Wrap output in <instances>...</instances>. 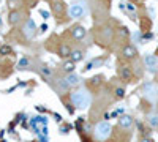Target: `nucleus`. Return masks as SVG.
Segmentation results:
<instances>
[{"label": "nucleus", "instance_id": "9d476101", "mask_svg": "<svg viewBox=\"0 0 158 142\" xmlns=\"http://www.w3.org/2000/svg\"><path fill=\"white\" fill-rule=\"evenodd\" d=\"M54 82H51L52 84V87L56 88V92L59 93V95H65V93H68L70 92V85H68V82H67V79L65 77H56V79H52Z\"/></svg>", "mask_w": 158, "mask_h": 142}, {"label": "nucleus", "instance_id": "1a4fd4ad", "mask_svg": "<svg viewBox=\"0 0 158 142\" xmlns=\"http://www.w3.org/2000/svg\"><path fill=\"white\" fill-rule=\"evenodd\" d=\"M117 74H118V77H120V81H123L127 84L131 82V79H133V70H131V67H128V65H123V63H118Z\"/></svg>", "mask_w": 158, "mask_h": 142}, {"label": "nucleus", "instance_id": "5701e85b", "mask_svg": "<svg viewBox=\"0 0 158 142\" xmlns=\"http://www.w3.org/2000/svg\"><path fill=\"white\" fill-rule=\"evenodd\" d=\"M13 54V47L10 44H0V55L2 57H6V55H11Z\"/></svg>", "mask_w": 158, "mask_h": 142}, {"label": "nucleus", "instance_id": "393cba45", "mask_svg": "<svg viewBox=\"0 0 158 142\" xmlns=\"http://www.w3.org/2000/svg\"><path fill=\"white\" fill-rule=\"evenodd\" d=\"M114 98L115 99H123L125 98V87H115L114 88Z\"/></svg>", "mask_w": 158, "mask_h": 142}, {"label": "nucleus", "instance_id": "f3484780", "mask_svg": "<svg viewBox=\"0 0 158 142\" xmlns=\"http://www.w3.org/2000/svg\"><path fill=\"white\" fill-rule=\"evenodd\" d=\"M104 84V76L103 74H97V76H94V77H90L89 79V82H87V85L90 87V88H100L101 85Z\"/></svg>", "mask_w": 158, "mask_h": 142}, {"label": "nucleus", "instance_id": "f8f14e48", "mask_svg": "<svg viewBox=\"0 0 158 142\" xmlns=\"http://www.w3.org/2000/svg\"><path fill=\"white\" fill-rule=\"evenodd\" d=\"M70 35H71V38H73L74 41H82L84 38L87 36V30H85L84 25H81V24H74L73 27L70 29Z\"/></svg>", "mask_w": 158, "mask_h": 142}, {"label": "nucleus", "instance_id": "473e14b6", "mask_svg": "<svg viewBox=\"0 0 158 142\" xmlns=\"http://www.w3.org/2000/svg\"><path fill=\"white\" fill-rule=\"evenodd\" d=\"M8 2H18V0H8Z\"/></svg>", "mask_w": 158, "mask_h": 142}, {"label": "nucleus", "instance_id": "6e6552de", "mask_svg": "<svg viewBox=\"0 0 158 142\" xmlns=\"http://www.w3.org/2000/svg\"><path fill=\"white\" fill-rule=\"evenodd\" d=\"M21 33L24 35V38L27 41H30L32 38H35V35H36V24H35V21L30 19V18L25 19L22 22V25H21Z\"/></svg>", "mask_w": 158, "mask_h": 142}, {"label": "nucleus", "instance_id": "c85d7f7f", "mask_svg": "<svg viewBox=\"0 0 158 142\" xmlns=\"http://www.w3.org/2000/svg\"><path fill=\"white\" fill-rule=\"evenodd\" d=\"M40 14L43 16V19H48V18H49V13H48V11H44V10H40Z\"/></svg>", "mask_w": 158, "mask_h": 142}, {"label": "nucleus", "instance_id": "2f4dec72", "mask_svg": "<svg viewBox=\"0 0 158 142\" xmlns=\"http://www.w3.org/2000/svg\"><path fill=\"white\" fill-rule=\"evenodd\" d=\"M130 2H131V3H136V2H138V0H130Z\"/></svg>", "mask_w": 158, "mask_h": 142}, {"label": "nucleus", "instance_id": "a211bd4d", "mask_svg": "<svg viewBox=\"0 0 158 142\" xmlns=\"http://www.w3.org/2000/svg\"><path fill=\"white\" fill-rule=\"evenodd\" d=\"M74 68H76V62H73L71 59H67V60L62 63L60 71L63 74H71V73H74Z\"/></svg>", "mask_w": 158, "mask_h": 142}, {"label": "nucleus", "instance_id": "20e7f679", "mask_svg": "<svg viewBox=\"0 0 158 142\" xmlns=\"http://www.w3.org/2000/svg\"><path fill=\"white\" fill-rule=\"evenodd\" d=\"M51 13L54 14L56 21L59 24H62L70 16V8L63 0H51Z\"/></svg>", "mask_w": 158, "mask_h": 142}, {"label": "nucleus", "instance_id": "dca6fc26", "mask_svg": "<svg viewBox=\"0 0 158 142\" xmlns=\"http://www.w3.org/2000/svg\"><path fill=\"white\" fill-rule=\"evenodd\" d=\"M118 123V128H122V130H130V128H133V117L131 115H120L117 120Z\"/></svg>", "mask_w": 158, "mask_h": 142}, {"label": "nucleus", "instance_id": "412c9836", "mask_svg": "<svg viewBox=\"0 0 158 142\" xmlns=\"http://www.w3.org/2000/svg\"><path fill=\"white\" fill-rule=\"evenodd\" d=\"M104 63V59L103 57H98V59H94V60H90L87 65H85V68H84V71H89V70H92V68H97V67H101Z\"/></svg>", "mask_w": 158, "mask_h": 142}, {"label": "nucleus", "instance_id": "c756f323", "mask_svg": "<svg viewBox=\"0 0 158 142\" xmlns=\"http://www.w3.org/2000/svg\"><path fill=\"white\" fill-rule=\"evenodd\" d=\"M139 142H153V140H152L150 137H142V139H141Z\"/></svg>", "mask_w": 158, "mask_h": 142}, {"label": "nucleus", "instance_id": "4468645a", "mask_svg": "<svg viewBox=\"0 0 158 142\" xmlns=\"http://www.w3.org/2000/svg\"><path fill=\"white\" fill-rule=\"evenodd\" d=\"M144 67H146L149 71H156L158 70V57L153 54H146L144 55Z\"/></svg>", "mask_w": 158, "mask_h": 142}, {"label": "nucleus", "instance_id": "a878e982", "mask_svg": "<svg viewBox=\"0 0 158 142\" xmlns=\"http://www.w3.org/2000/svg\"><path fill=\"white\" fill-rule=\"evenodd\" d=\"M40 68H41V70H40V73H41L43 76H46V79H49V82H51V77H52V71L46 67V65H41V67H40Z\"/></svg>", "mask_w": 158, "mask_h": 142}, {"label": "nucleus", "instance_id": "b1692460", "mask_svg": "<svg viewBox=\"0 0 158 142\" xmlns=\"http://www.w3.org/2000/svg\"><path fill=\"white\" fill-rule=\"evenodd\" d=\"M128 14H130V19H136V6H135V3H127V10H125Z\"/></svg>", "mask_w": 158, "mask_h": 142}, {"label": "nucleus", "instance_id": "423d86ee", "mask_svg": "<svg viewBox=\"0 0 158 142\" xmlns=\"http://www.w3.org/2000/svg\"><path fill=\"white\" fill-rule=\"evenodd\" d=\"M87 6H89L87 0H76V2H73L71 6H70V16L73 19H79V18L85 16Z\"/></svg>", "mask_w": 158, "mask_h": 142}, {"label": "nucleus", "instance_id": "6ab92c4d", "mask_svg": "<svg viewBox=\"0 0 158 142\" xmlns=\"http://www.w3.org/2000/svg\"><path fill=\"white\" fill-rule=\"evenodd\" d=\"M18 70H35L33 68V59L30 57H22L19 62H18Z\"/></svg>", "mask_w": 158, "mask_h": 142}, {"label": "nucleus", "instance_id": "aec40b11", "mask_svg": "<svg viewBox=\"0 0 158 142\" xmlns=\"http://www.w3.org/2000/svg\"><path fill=\"white\" fill-rule=\"evenodd\" d=\"M65 79H67L68 85L73 88V87H79V84H81V77H79L77 74L71 73V74H65Z\"/></svg>", "mask_w": 158, "mask_h": 142}, {"label": "nucleus", "instance_id": "39448f33", "mask_svg": "<svg viewBox=\"0 0 158 142\" xmlns=\"http://www.w3.org/2000/svg\"><path fill=\"white\" fill-rule=\"evenodd\" d=\"M112 133V126L109 125V122H100L95 125V130H94V137L98 142L106 140Z\"/></svg>", "mask_w": 158, "mask_h": 142}, {"label": "nucleus", "instance_id": "cd10ccee", "mask_svg": "<svg viewBox=\"0 0 158 142\" xmlns=\"http://www.w3.org/2000/svg\"><path fill=\"white\" fill-rule=\"evenodd\" d=\"M118 36H120L122 40H123V38H128V36H130V32H128V29L125 27V25H122V27L118 29Z\"/></svg>", "mask_w": 158, "mask_h": 142}, {"label": "nucleus", "instance_id": "bb28decb", "mask_svg": "<svg viewBox=\"0 0 158 142\" xmlns=\"http://www.w3.org/2000/svg\"><path fill=\"white\" fill-rule=\"evenodd\" d=\"M147 122L152 126H158V114H150L149 117H147Z\"/></svg>", "mask_w": 158, "mask_h": 142}, {"label": "nucleus", "instance_id": "2eb2a0df", "mask_svg": "<svg viewBox=\"0 0 158 142\" xmlns=\"http://www.w3.org/2000/svg\"><path fill=\"white\" fill-rule=\"evenodd\" d=\"M56 52H57V55H59L60 59L67 60V59H70V55H71V52H73V49L70 47L68 43H60V44H57Z\"/></svg>", "mask_w": 158, "mask_h": 142}, {"label": "nucleus", "instance_id": "7c9ffc66", "mask_svg": "<svg viewBox=\"0 0 158 142\" xmlns=\"http://www.w3.org/2000/svg\"><path fill=\"white\" fill-rule=\"evenodd\" d=\"M44 30H48V25H46V24L41 25V32H44Z\"/></svg>", "mask_w": 158, "mask_h": 142}, {"label": "nucleus", "instance_id": "7ed1b4c3", "mask_svg": "<svg viewBox=\"0 0 158 142\" xmlns=\"http://www.w3.org/2000/svg\"><path fill=\"white\" fill-rule=\"evenodd\" d=\"M97 30H95V38H97V41L101 44V46H109L114 43V30L111 25H108L106 22L101 24V25H97Z\"/></svg>", "mask_w": 158, "mask_h": 142}, {"label": "nucleus", "instance_id": "f03ea898", "mask_svg": "<svg viewBox=\"0 0 158 142\" xmlns=\"http://www.w3.org/2000/svg\"><path fill=\"white\" fill-rule=\"evenodd\" d=\"M70 99L76 109H87L90 106V101H92L89 87H77L74 92H71Z\"/></svg>", "mask_w": 158, "mask_h": 142}, {"label": "nucleus", "instance_id": "4be33fe9", "mask_svg": "<svg viewBox=\"0 0 158 142\" xmlns=\"http://www.w3.org/2000/svg\"><path fill=\"white\" fill-rule=\"evenodd\" d=\"M70 59L73 60V62H81L82 59H84V51L82 49H73V52H71V55H70Z\"/></svg>", "mask_w": 158, "mask_h": 142}, {"label": "nucleus", "instance_id": "ddd939ff", "mask_svg": "<svg viewBox=\"0 0 158 142\" xmlns=\"http://www.w3.org/2000/svg\"><path fill=\"white\" fill-rule=\"evenodd\" d=\"M142 95L146 96L149 101H155L158 98V93H156V85L153 82H146L142 85Z\"/></svg>", "mask_w": 158, "mask_h": 142}, {"label": "nucleus", "instance_id": "72a5a7b5", "mask_svg": "<svg viewBox=\"0 0 158 142\" xmlns=\"http://www.w3.org/2000/svg\"><path fill=\"white\" fill-rule=\"evenodd\" d=\"M49 2H51V0H49Z\"/></svg>", "mask_w": 158, "mask_h": 142}, {"label": "nucleus", "instance_id": "0eeeda50", "mask_svg": "<svg viewBox=\"0 0 158 142\" xmlns=\"http://www.w3.org/2000/svg\"><path fill=\"white\" fill-rule=\"evenodd\" d=\"M27 19V13L25 10H11L8 13V24L11 27H18V25H22V22Z\"/></svg>", "mask_w": 158, "mask_h": 142}, {"label": "nucleus", "instance_id": "9b49d317", "mask_svg": "<svg viewBox=\"0 0 158 142\" xmlns=\"http://www.w3.org/2000/svg\"><path fill=\"white\" fill-rule=\"evenodd\" d=\"M120 55L125 60H136L138 57V47L135 44H123L120 49Z\"/></svg>", "mask_w": 158, "mask_h": 142}, {"label": "nucleus", "instance_id": "f257e3e1", "mask_svg": "<svg viewBox=\"0 0 158 142\" xmlns=\"http://www.w3.org/2000/svg\"><path fill=\"white\" fill-rule=\"evenodd\" d=\"M87 3L92 10L94 14V22L97 25H101L106 22L109 16V10H111V0H87Z\"/></svg>", "mask_w": 158, "mask_h": 142}]
</instances>
